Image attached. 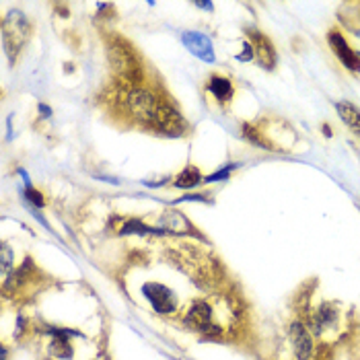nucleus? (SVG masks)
I'll use <instances>...</instances> for the list:
<instances>
[{
	"mask_svg": "<svg viewBox=\"0 0 360 360\" xmlns=\"http://www.w3.org/2000/svg\"><path fill=\"white\" fill-rule=\"evenodd\" d=\"M165 99L156 97L147 89H130L121 95V107L130 120L140 126H149L154 130V120Z\"/></svg>",
	"mask_w": 360,
	"mask_h": 360,
	"instance_id": "nucleus-1",
	"label": "nucleus"
},
{
	"mask_svg": "<svg viewBox=\"0 0 360 360\" xmlns=\"http://www.w3.org/2000/svg\"><path fill=\"white\" fill-rule=\"evenodd\" d=\"M31 37V25L21 11H13L4 17L2 21V41H4V52L11 58V62L17 60L21 48L27 44Z\"/></svg>",
	"mask_w": 360,
	"mask_h": 360,
	"instance_id": "nucleus-2",
	"label": "nucleus"
},
{
	"mask_svg": "<svg viewBox=\"0 0 360 360\" xmlns=\"http://www.w3.org/2000/svg\"><path fill=\"white\" fill-rule=\"evenodd\" d=\"M107 54H109V62H112L114 70L124 81L138 83L142 79L140 62L136 58L132 46H128L124 39H114V44H109V48H107Z\"/></svg>",
	"mask_w": 360,
	"mask_h": 360,
	"instance_id": "nucleus-3",
	"label": "nucleus"
},
{
	"mask_svg": "<svg viewBox=\"0 0 360 360\" xmlns=\"http://www.w3.org/2000/svg\"><path fill=\"white\" fill-rule=\"evenodd\" d=\"M288 340L293 346V352L297 360H313L315 359V340H313V331L309 330V326L302 319H295L288 326Z\"/></svg>",
	"mask_w": 360,
	"mask_h": 360,
	"instance_id": "nucleus-4",
	"label": "nucleus"
},
{
	"mask_svg": "<svg viewBox=\"0 0 360 360\" xmlns=\"http://www.w3.org/2000/svg\"><path fill=\"white\" fill-rule=\"evenodd\" d=\"M309 330L313 331V335L317 338H326L333 331L340 330V309L331 302H324L319 309H315V313L309 317Z\"/></svg>",
	"mask_w": 360,
	"mask_h": 360,
	"instance_id": "nucleus-5",
	"label": "nucleus"
},
{
	"mask_svg": "<svg viewBox=\"0 0 360 360\" xmlns=\"http://www.w3.org/2000/svg\"><path fill=\"white\" fill-rule=\"evenodd\" d=\"M328 44H330L331 52L335 54V58L340 64L350 70L352 74H360V56L350 48L348 39L344 37V33L338 29L328 31Z\"/></svg>",
	"mask_w": 360,
	"mask_h": 360,
	"instance_id": "nucleus-6",
	"label": "nucleus"
},
{
	"mask_svg": "<svg viewBox=\"0 0 360 360\" xmlns=\"http://www.w3.org/2000/svg\"><path fill=\"white\" fill-rule=\"evenodd\" d=\"M183 326L192 331H200V333H212V309L206 300H196L192 302V307L187 309L185 317H183Z\"/></svg>",
	"mask_w": 360,
	"mask_h": 360,
	"instance_id": "nucleus-7",
	"label": "nucleus"
},
{
	"mask_svg": "<svg viewBox=\"0 0 360 360\" xmlns=\"http://www.w3.org/2000/svg\"><path fill=\"white\" fill-rule=\"evenodd\" d=\"M247 37H249L251 48H253V54H255L258 64L264 70H274L276 68V62H278V56H276V50H274L272 41L268 39V35H264L262 31L249 29L247 31Z\"/></svg>",
	"mask_w": 360,
	"mask_h": 360,
	"instance_id": "nucleus-8",
	"label": "nucleus"
},
{
	"mask_svg": "<svg viewBox=\"0 0 360 360\" xmlns=\"http://www.w3.org/2000/svg\"><path fill=\"white\" fill-rule=\"evenodd\" d=\"M181 41L187 48L189 54H194L196 58H200L206 64H214L216 56H214V46H212L211 37H206L200 31H185L181 33Z\"/></svg>",
	"mask_w": 360,
	"mask_h": 360,
	"instance_id": "nucleus-9",
	"label": "nucleus"
},
{
	"mask_svg": "<svg viewBox=\"0 0 360 360\" xmlns=\"http://www.w3.org/2000/svg\"><path fill=\"white\" fill-rule=\"evenodd\" d=\"M142 293H145V297L150 300V305L154 307L156 313H173V311L178 309V299H175V295H173L167 286H163V284H159V282H147V284L142 286Z\"/></svg>",
	"mask_w": 360,
	"mask_h": 360,
	"instance_id": "nucleus-10",
	"label": "nucleus"
},
{
	"mask_svg": "<svg viewBox=\"0 0 360 360\" xmlns=\"http://www.w3.org/2000/svg\"><path fill=\"white\" fill-rule=\"evenodd\" d=\"M206 91L214 97V101L220 105V107H227L231 105L233 101V95H235V87H233V81L227 79V76H220V74H212L206 83Z\"/></svg>",
	"mask_w": 360,
	"mask_h": 360,
	"instance_id": "nucleus-11",
	"label": "nucleus"
},
{
	"mask_svg": "<svg viewBox=\"0 0 360 360\" xmlns=\"http://www.w3.org/2000/svg\"><path fill=\"white\" fill-rule=\"evenodd\" d=\"M335 112L340 116V120L344 121L356 136L360 138V109L350 103V101H338L335 103Z\"/></svg>",
	"mask_w": 360,
	"mask_h": 360,
	"instance_id": "nucleus-12",
	"label": "nucleus"
},
{
	"mask_svg": "<svg viewBox=\"0 0 360 360\" xmlns=\"http://www.w3.org/2000/svg\"><path fill=\"white\" fill-rule=\"evenodd\" d=\"M202 181H204V178H202L200 169H198L196 165H187L180 175L173 180V185H175V187H181V189H189V187H196V185L202 183Z\"/></svg>",
	"mask_w": 360,
	"mask_h": 360,
	"instance_id": "nucleus-13",
	"label": "nucleus"
},
{
	"mask_svg": "<svg viewBox=\"0 0 360 360\" xmlns=\"http://www.w3.org/2000/svg\"><path fill=\"white\" fill-rule=\"evenodd\" d=\"M161 225H163V231L169 229V231H173V233H183L180 227H183L187 233H189V229H192V225L185 220V216H181L180 212L175 211L163 212V214H161Z\"/></svg>",
	"mask_w": 360,
	"mask_h": 360,
	"instance_id": "nucleus-14",
	"label": "nucleus"
},
{
	"mask_svg": "<svg viewBox=\"0 0 360 360\" xmlns=\"http://www.w3.org/2000/svg\"><path fill=\"white\" fill-rule=\"evenodd\" d=\"M348 8L354 11V13H348L346 8H342V11H340V19H342V23L352 31V33L360 35V2L348 4Z\"/></svg>",
	"mask_w": 360,
	"mask_h": 360,
	"instance_id": "nucleus-15",
	"label": "nucleus"
},
{
	"mask_svg": "<svg viewBox=\"0 0 360 360\" xmlns=\"http://www.w3.org/2000/svg\"><path fill=\"white\" fill-rule=\"evenodd\" d=\"M25 194H27V200H29L33 206H37V208H44L46 206V198L33 185H27V192Z\"/></svg>",
	"mask_w": 360,
	"mask_h": 360,
	"instance_id": "nucleus-16",
	"label": "nucleus"
},
{
	"mask_svg": "<svg viewBox=\"0 0 360 360\" xmlns=\"http://www.w3.org/2000/svg\"><path fill=\"white\" fill-rule=\"evenodd\" d=\"M235 169V165H231V167H225V169H220L218 173H214V175H208V178H204L206 183H212V181H222V180H229V175H231V171Z\"/></svg>",
	"mask_w": 360,
	"mask_h": 360,
	"instance_id": "nucleus-17",
	"label": "nucleus"
},
{
	"mask_svg": "<svg viewBox=\"0 0 360 360\" xmlns=\"http://www.w3.org/2000/svg\"><path fill=\"white\" fill-rule=\"evenodd\" d=\"M253 58H255V54H253V48H251V44H249V41H245V44H243V50H241L239 54H237V60L251 62Z\"/></svg>",
	"mask_w": 360,
	"mask_h": 360,
	"instance_id": "nucleus-18",
	"label": "nucleus"
},
{
	"mask_svg": "<svg viewBox=\"0 0 360 360\" xmlns=\"http://www.w3.org/2000/svg\"><path fill=\"white\" fill-rule=\"evenodd\" d=\"M8 268H11V249L4 245V247H2V282L6 280Z\"/></svg>",
	"mask_w": 360,
	"mask_h": 360,
	"instance_id": "nucleus-19",
	"label": "nucleus"
},
{
	"mask_svg": "<svg viewBox=\"0 0 360 360\" xmlns=\"http://www.w3.org/2000/svg\"><path fill=\"white\" fill-rule=\"evenodd\" d=\"M39 112H41V118H50V107H46V105H39Z\"/></svg>",
	"mask_w": 360,
	"mask_h": 360,
	"instance_id": "nucleus-20",
	"label": "nucleus"
},
{
	"mask_svg": "<svg viewBox=\"0 0 360 360\" xmlns=\"http://www.w3.org/2000/svg\"><path fill=\"white\" fill-rule=\"evenodd\" d=\"M321 130H324V134H326L328 138H331V128L328 126V124H324V126H321Z\"/></svg>",
	"mask_w": 360,
	"mask_h": 360,
	"instance_id": "nucleus-21",
	"label": "nucleus"
},
{
	"mask_svg": "<svg viewBox=\"0 0 360 360\" xmlns=\"http://www.w3.org/2000/svg\"><path fill=\"white\" fill-rule=\"evenodd\" d=\"M196 6H200V8H208V11H212V8H214L212 4H208V2H196Z\"/></svg>",
	"mask_w": 360,
	"mask_h": 360,
	"instance_id": "nucleus-22",
	"label": "nucleus"
}]
</instances>
